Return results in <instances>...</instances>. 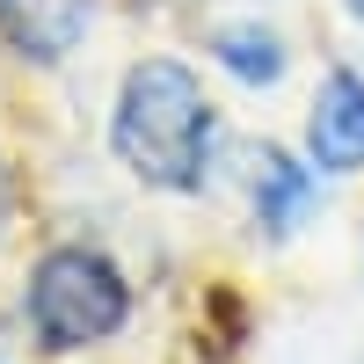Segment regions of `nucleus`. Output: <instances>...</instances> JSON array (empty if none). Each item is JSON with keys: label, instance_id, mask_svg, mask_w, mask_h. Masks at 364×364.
<instances>
[{"label": "nucleus", "instance_id": "f257e3e1", "mask_svg": "<svg viewBox=\"0 0 364 364\" xmlns=\"http://www.w3.org/2000/svg\"><path fill=\"white\" fill-rule=\"evenodd\" d=\"M211 102L197 73L182 58H139L117 87V117H109V146L139 182L154 190H197L204 161H211Z\"/></svg>", "mask_w": 364, "mask_h": 364}, {"label": "nucleus", "instance_id": "f03ea898", "mask_svg": "<svg viewBox=\"0 0 364 364\" xmlns=\"http://www.w3.org/2000/svg\"><path fill=\"white\" fill-rule=\"evenodd\" d=\"M29 328H37L44 350H87V343H109L132 314V291L117 277V262L95 248H51L29 269Z\"/></svg>", "mask_w": 364, "mask_h": 364}, {"label": "nucleus", "instance_id": "7ed1b4c3", "mask_svg": "<svg viewBox=\"0 0 364 364\" xmlns=\"http://www.w3.org/2000/svg\"><path fill=\"white\" fill-rule=\"evenodd\" d=\"M306 154L328 175H357L364 168V80L336 66L314 87V117H306Z\"/></svg>", "mask_w": 364, "mask_h": 364}, {"label": "nucleus", "instance_id": "20e7f679", "mask_svg": "<svg viewBox=\"0 0 364 364\" xmlns=\"http://www.w3.org/2000/svg\"><path fill=\"white\" fill-rule=\"evenodd\" d=\"M87 22H95V0H0V37L37 66L66 58L87 37Z\"/></svg>", "mask_w": 364, "mask_h": 364}, {"label": "nucleus", "instance_id": "39448f33", "mask_svg": "<svg viewBox=\"0 0 364 364\" xmlns=\"http://www.w3.org/2000/svg\"><path fill=\"white\" fill-rule=\"evenodd\" d=\"M321 197V182L314 168H299L291 154H277V146H262V161H255V219L269 233H299L306 226V211Z\"/></svg>", "mask_w": 364, "mask_h": 364}, {"label": "nucleus", "instance_id": "423d86ee", "mask_svg": "<svg viewBox=\"0 0 364 364\" xmlns=\"http://www.w3.org/2000/svg\"><path fill=\"white\" fill-rule=\"evenodd\" d=\"M211 58L233 73V80H248V87H277L284 80V37L277 29H262V22H226V29H211Z\"/></svg>", "mask_w": 364, "mask_h": 364}, {"label": "nucleus", "instance_id": "0eeeda50", "mask_svg": "<svg viewBox=\"0 0 364 364\" xmlns=\"http://www.w3.org/2000/svg\"><path fill=\"white\" fill-rule=\"evenodd\" d=\"M0 226H8V168H0Z\"/></svg>", "mask_w": 364, "mask_h": 364}, {"label": "nucleus", "instance_id": "6e6552de", "mask_svg": "<svg viewBox=\"0 0 364 364\" xmlns=\"http://www.w3.org/2000/svg\"><path fill=\"white\" fill-rule=\"evenodd\" d=\"M343 8H350V15H364V0H343Z\"/></svg>", "mask_w": 364, "mask_h": 364}]
</instances>
